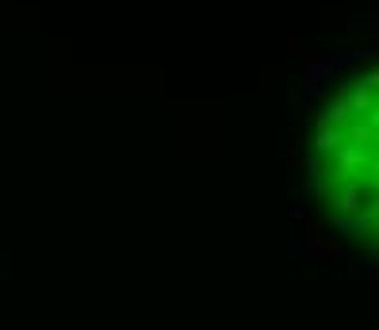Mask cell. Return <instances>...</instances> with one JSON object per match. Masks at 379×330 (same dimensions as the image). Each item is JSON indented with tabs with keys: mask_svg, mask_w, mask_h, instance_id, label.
I'll list each match as a JSON object with an SVG mask.
<instances>
[{
	"mask_svg": "<svg viewBox=\"0 0 379 330\" xmlns=\"http://www.w3.org/2000/svg\"><path fill=\"white\" fill-rule=\"evenodd\" d=\"M364 169H376V157H371L368 150L345 146V142H341V146L333 150V169H330V173L338 177V184H345V181H360Z\"/></svg>",
	"mask_w": 379,
	"mask_h": 330,
	"instance_id": "obj_1",
	"label": "cell"
},
{
	"mask_svg": "<svg viewBox=\"0 0 379 330\" xmlns=\"http://www.w3.org/2000/svg\"><path fill=\"white\" fill-rule=\"evenodd\" d=\"M345 58H353V54H306L303 58L306 62V92H318V85L326 81Z\"/></svg>",
	"mask_w": 379,
	"mask_h": 330,
	"instance_id": "obj_2",
	"label": "cell"
},
{
	"mask_svg": "<svg viewBox=\"0 0 379 330\" xmlns=\"http://www.w3.org/2000/svg\"><path fill=\"white\" fill-rule=\"evenodd\" d=\"M360 207H364V184L360 181L338 184V192L330 196V211H338V215H356Z\"/></svg>",
	"mask_w": 379,
	"mask_h": 330,
	"instance_id": "obj_3",
	"label": "cell"
},
{
	"mask_svg": "<svg viewBox=\"0 0 379 330\" xmlns=\"http://www.w3.org/2000/svg\"><path fill=\"white\" fill-rule=\"evenodd\" d=\"M376 123H364V119H353V123H345V134H341V142H345V146H356V150H376Z\"/></svg>",
	"mask_w": 379,
	"mask_h": 330,
	"instance_id": "obj_4",
	"label": "cell"
},
{
	"mask_svg": "<svg viewBox=\"0 0 379 330\" xmlns=\"http://www.w3.org/2000/svg\"><path fill=\"white\" fill-rule=\"evenodd\" d=\"M338 146H341V131H338V127H330L326 119H318V150H322V154H333Z\"/></svg>",
	"mask_w": 379,
	"mask_h": 330,
	"instance_id": "obj_5",
	"label": "cell"
},
{
	"mask_svg": "<svg viewBox=\"0 0 379 330\" xmlns=\"http://www.w3.org/2000/svg\"><path fill=\"white\" fill-rule=\"evenodd\" d=\"M303 238H306V250H311L314 257H322V250H326V231H322L318 223H306V231H303Z\"/></svg>",
	"mask_w": 379,
	"mask_h": 330,
	"instance_id": "obj_6",
	"label": "cell"
},
{
	"mask_svg": "<svg viewBox=\"0 0 379 330\" xmlns=\"http://www.w3.org/2000/svg\"><path fill=\"white\" fill-rule=\"evenodd\" d=\"M322 119H326V123H330V127H341V123H353V112H349V104H345V100H338V104H330V107H326V116H322Z\"/></svg>",
	"mask_w": 379,
	"mask_h": 330,
	"instance_id": "obj_7",
	"label": "cell"
},
{
	"mask_svg": "<svg viewBox=\"0 0 379 330\" xmlns=\"http://www.w3.org/2000/svg\"><path fill=\"white\" fill-rule=\"evenodd\" d=\"M288 46H291V54H295V58H306V54H311V42L299 39V35H288Z\"/></svg>",
	"mask_w": 379,
	"mask_h": 330,
	"instance_id": "obj_8",
	"label": "cell"
},
{
	"mask_svg": "<svg viewBox=\"0 0 379 330\" xmlns=\"http://www.w3.org/2000/svg\"><path fill=\"white\" fill-rule=\"evenodd\" d=\"M288 165L299 169V134L295 131H288Z\"/></svg>",
	"mask_w": 379,
	"mask_h": 330,
	"instance_id": "obj_9",
	"label": "cell"
},
{
	"mask_svg": "<svg viewBox=\"0 0 379 330\" xmlns=\"http://www.w3.org/2000/svg\"><path fill=\"white\" fill-rule=\"evenodd\" d=\"M364 85H368V92H376V85H379V69H368V77H364Z\"/></svg>",
	"mask_w": 379,
	"mask_h": 330,
	"instance_id": "obj_10",
	"label": "cell"
}]
</instances>
